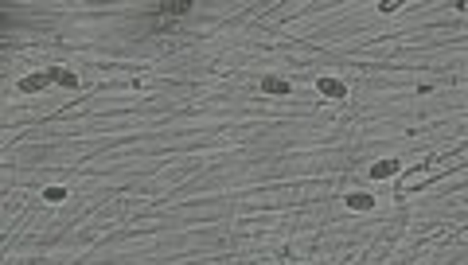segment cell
Segmentation results:
<instances>
[{"mask_svg":"<svg viewBox=\"0 0 468 265\" xmlns=\"http://www.w3.org/2000/svg\"><path fill=\"white\" fill-rule=\"evenodd\" d=\"M394 172H398V164H394V160H382V164H374V168H371V176H374V179H386V176H394Z\"/></svg>","mask_w":468,"mask_h":265,"instance_id":"cell-1","label":"cell"},{"mask_svg":"<svg viewBox=\"0 0 468 265\" xmlns=\"http://www.w3.org/2000/svg\"><path fill=\"white\" fill-rule=\"evenodd\" d=\"M20 86H24V90H43V86H47V74H31V78H24Z\"/></svg>","mask_w":468,"mask_h":265,"instance_id":"cell-2","label":"cell"},{"mask_svg":"<svg viewBox=\"0 0 468 265\" xmlns=\"http://www.w3.org/2000/svg\"><path fill=\"white\" fill-rule=\"evenodd\" d=\"M320 90H324V94H332V98H343V86H340V82H332V78H324V82H320Z\"/></svg>","mask_w":468,"mask_h":265,"instance_id":"cell-3","label":"cell"},{"mask_svg":"<svg viewBox=\"0 0 468 265\" xmlns=\"http://www.w3.org/2000/svg\"><path fill=\"white\" fill-rule=\"evenodd\" d=\"M51 78H55V82H62V86H74V82H78L70 70H51Z\"/></svg>","mask_w":468,"mask_h":265,"instance_id":"cell-4","label":"cell"},{"mask_svg":"<svg viewBox=\"0 0 468 265\" xmlns=\"http://www.w3.org/2000/svg\"><path fill=\"white\" fill-rule=\"evenodd\" d=\"M347 203H351V207H355V211H367V207H371V203H374V199H371V195H351V199H347Z\"/></svg>","mask_w":468,"mask_h":265,"instance_id":"cell-5","label":"cell"},{"mask_svg":"<svg viewBox=\"0 0 468 265\" xmlns=\"http://www.w3.org/2000/svg\"><path fill=\"white\" fill-rule=\"evenodd\" d=\"M265 90H269V94H285L289 86H285V82H277V78H269V82H265Z\"/></svg>","mask_w":468,"mask_h":265,"instance_id":"cell-6","label":"cell"}]
</instances>
